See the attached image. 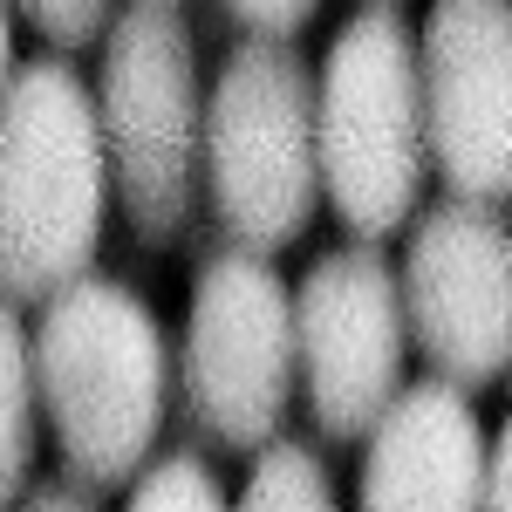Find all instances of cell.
I'll return each mask as SVG.
<instances>
[{"label":"cell","instance_id":"obj_4","mask_svg":"<svg viewBox=\"0 0 512 512\" xmlns=\"http://www.w3.org/2000/svg\"><path fill=\"white\" fill-rule=\"evenodd\" d=\"M96 117L110 144V185L137 239L185 233L205 171V89H198L192 28L171 0H130L103 28Z\"/></svg>","mask_w":512,"mask_h":512},{"label":"cell","instance_id":"obj_1","mask_svg":"<svg viewBox=\"0 0 512 512\" xmlns=\"http://www.w3.org/2000/svg\"><path fill=\"white\" fill-rule=\"evenodd\" d=\"M110 219V144L96 89L55 62H14L0 89V294L48 301L96 267Z\"/></svg>","mask_w":512,"mask_h":512},{"label":"cell","instance_id":"obj_16","mask_svg":"<svg viewBox=\"0 0 512 512\" xmlns=\"http://www.w3.org/2000/svg\"><path fill=\"white\" fill-rule=\"evenodd\" d=\"M485 506H506L512 512V410H506V431L485 458Z\"/></svg>","mask_w":512,"mask_h":512},{"label":"cell","instance_id":"obj_9","mask_svg":"<svg viewBox=\"0 0 512 512\" xmlns=\"http://www.w3.org/2000/svg\"><path fill=\"white\" fill-rule=\"evenodd\" d=\"M417 76L437 178L458 198H512V0H431Z\"/></svg>","mask_w":512,"mask_h":512},{"label":"cell","instance_id":"obj_6","mask_svg":"<svg viewBox=\"0 0 512 512\" xmlns=\"http://www.w3.org/2000/svg\"><path fill=\"white\" fill-rule=\"evenodd\" d=\"M294 294L260 246H226L198 267L185 321V390L226 451H260L294 396Z\"/></svg>","mask_w":512,"mask_h":512},{"label":"cell","instance_id":"obj_17","mask_svg":"<svg viewBox=\"0 0 512 512\" xmlns=\"http://www.w3.org/2000/svg\"><path fill=\"white\" fill-rule=\"evenodd\" d=\"M28 506L41 512H69V506H96V492H76V485H41V492H21Z\"/></svg>","mask_w":512,"mask_h":512},{"label":"cell","instance_id":"obj_14","mask_svg":"<svg viewBox=\"0 0 512 512\" xmlns=\"http://www.w3.org/2000/svg\"><path fill=\"white\" fill-rule=\"evenodd\" d=\"M14 7H21L28 28L48 35L55 48H89V41H103L110 14H117V0H14Z\"/></svg>","mask_w":512,"mask_h":512},{"label":"cell","instance_id":"obj_12","mask_svg":"<svg viewBox=\"0 0 512 512\" xmlns=\"http://www.w3.org/2000/svg\"><path fill=\"white\" fill-rule=\"evenodd\" d=\"M239 506L253 512H328L335 506V478H328V465H321L308 444H294V437H267L260 451H253V472H246V492H239Z\"/></svg>","mask_w":512,"mask_h":512},{"label":"cell","instance_id":"obj_10","mask_svg":"<svg viewBox=\"0 0 512 512\" xmlns=\"http://www.w3.org/2000/svg\"><path fill=\"white\" fill-rule=\"evenodd\" d=\"M485 431L451 376L396 383L383 417L369 424L362 506L369 512H465L485 506Z\"/></svg>","mask_w":512,"mask_h":512},{"label":"cell","instance_id":"obj_15","mask_svg":"<svg viewBox=\"0 0 512 512\" xmlns=\"http://www.w3.org/2000/svg\"><path fill=\"white\" fill-rule=\"evenodd\" d=\"M233 21H246L253 35H301L321 14V0H226Z\"/></svg>","mask_w":512,"mask_h":512},{"label":"cell","instance_id":"obj_19","mask_svg":"<svg viewBox=\"0 0 512 512\" xmlns=\"http://www.w3.org/2000/svg\"><path fill=\"white\" fill-rule=\"evenodd\" d=\"M171 7H178V0H171Z\"/></svg>","mask_w":512,"mask_h":512},{"label":"cell","instance_id":"obj_2","mask_svg":"<svg viewBox=\"0 0 512 512\" xmlns=\"http://www.w3.org/2000/svg\"><path fill=\"white\" fill-rule=\"evenodd\" d=\"M35 390L62 465L82 485H123L151 458L171 403V342L137 287L76 274L41 301Z\"/></svg>","mask_w":512,"mask_h":512},{"label":"cell","instance_id":"obj_13","mask_svg":"<svg viewBox=\"0 0 512 512\" xmlns=\"http://www.w3.org/2000/svg\"><path fill=\"white\" fill-rule=\"evenodd\" d=\"M130 506L137 512H164V506L219 512L226 506V485H219V472H212L198 451H164V458H144V465L130 472Z\"/></svg>","mask_w":512,"mask_h":512},{"label":"cell","instance_id":"obj_8","mask_svg":"<svg viewBox=\"0 0 512 512\" xmlns=\"http://www.w3.org/2000/svg\"><path fill=\"white\" fill-rule=\"evenodd\" d=\"M403 287L376 239L321 253L294 287V362L328 444H362L403 383Z\"/></svg>","mask_w":512,"mask_h":512},{"label":"cell","instance_id":"obj_5","mask_svg":"<svg viewBox=\"0 0 512 512\" xmlns=\"http://www.w3.org/2000/svg\"><path fill=\"white\" fill-rule=\"evenodd\" d=\"M205 185L239 246L274 253L308 233L321 205L315 69L287 35H253L226 55L205 96Z\"/></svg>","mask_w":512,"mask_h":512},{"label":"cell","instance_id":"obj_11","mask_svg":"<svg viewBox=\"0 0 512 512\" xmlns=\"http://www.w3.org/2000/svg\"><path fill=\"white\" fill-rule=\"evenodd\" d=\"M41 390H35V328L21 321L14 294H0V506H14L35 472Z\"/></svg>","mask_w":512,"mask_h":512},{"label":"cell","instance_id":"obj_7","mask_svg":"<svg viewBox=\"0 0 512 512\" xmlns=\"http://www.w3.org/2000/svg\"><path fill=\"white\" fill-rule=\"evenodd\" d=\"M403 321L437 376L485 390L512 369V226L485 198H437L403 253Z\"/></svg>","mask_w":512,"mask_h":512},{"label":"cell","instance_id":"obj_3","mask_svg":"<svg viewBox=\"0 0 512 512\" xmlns=\"http://www.w3.org/2000/svg\"><path fill=\"white\" fill-rule=\"evenodd\" d=\"M315 151L321 192L355 239H390L417 219L431 137H424V76L417 35L390 0L362 7L328 41L315 76Z\"/></svg>","mask_w":512,"mask_h":512},{"label":"cell","instance_id":"obj_18","mask_svg":"<svg viewBox=\"0 0 512 512\" xmlns=\"http://www.w3.org/2000/svg\"><path fill=\"white\" fill-rule=\"evenodd\" d=\"M14 76V0H0V89Z\"/></svg>","mask_w":512,"mask_h":512}]
</instances>
